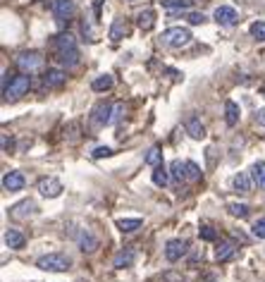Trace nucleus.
<instances>
[{
    "label": "nucleus",
    "instance_id": "f257e3e1",
    "mask_svg": "<svg viewBox=\"0 0 265 282\" xmlns=\"http://www.w3.org/2000/svg\"><path fill=\"white\" fill-rule=\"evenodd\" d=\"M70 266H72V259L67 253H60V251L46 253V256H41L36 261V268L46 270V273H65V270H70Z\"/></svg>",
    "mask_w": 265,
    "mask_h": 282
},
{
    "label": "nucleus",
    "instance_id": "f03ea898",
    "mask_svg": "<svg viewBox=\"0 0 265 282\" xmlns=\"http://www.w3.org/2000/svg\"><path fill=\"white\" fill-rule=\"evenodd\" d=\"M29 89H32V77H29V74H17V77H12V81L8 84V89H3V101L5 103L19 101Z\"/></svg>",
    "mask_w": 265,
    "mask_h": 282
},
{
    "label": "nucleus",
    "instance_id": "7ed1b4c3",
    "mask_svg": "<svg viewBox=\"0 0 265 282\" xmlns=\"http://www.w3.org/2000/svg\"><path fill=\"white\" fill-rule=\"evenodd\" d=\"M189 41H191V32L184 29V26H170V29H165L160 34V43L170 48H182L187 46Z\"/></svg>",
    "mask_w": 265,
    "mask_h": 282
},
{
    "label": "nucleus",
    "instance_id": "20e7f679",
    "mask_svg": "<svg viewBox=\"0 0 265 282\" xmlns=\"http://www.w3.org/2000/svg\"><path fill=\"white\" fill-rule=\"evenodd\" d=\"M15 65H17V70L22 72V74H34V72H39L41 67H43V55L36 53V50L19 53L15 58Z\"/></svg>",
    "mask_w": 265,
    "mask_h": 282
},
{
    "label": "nucleus",
    "instance_id": "39448f33",
    "mask_svg": "<svg viewBox=\"0 0 265 282\" xmlns=\"http://www.w3.org/2000/svg\"><path fill=\"white\" fill-rule=\"evenodd\" d=\"M189 251V244L184 239H170V242L165 244V259L170 261V263H177L187 256Z\"/></svg>",
    "mask_w": 265,
    "mask_h": 282
},
{
    "label": "nucleus",
    "instance_id": "423d86ee",
    "mask_svg": "<svg viewBox=\"0 0 265 282\" xmlns=\"http://www.w3.org/2000/svg\"><path fill=\"white\" fill-rule=\"evenodd\" d=\"M8 213H10V218L12 220H26L36 213V204H34L32 199H24V201H19V204L12 206Z\"/></svg>",
    "mask_w": 265,
    "mask_h": 282
},
{
    "label": "nucleus",
    "instance_id": "0eeeda50",
    "mask_svg": "<svg viewBox=\"0 0 265 282\" xmlns=\"http://www.w3.org/2000/svg\"><path fill=\"white\" fill-rule=\"evenodd\" d=\"M110 115H112V105H108V103H98V105L91 110V125L94 127L110 125Z\"/></svg>",
    "mask_w": 265,
    "mask_h": 282
},
{
    "label": "nucleus",
    "instance_id": "6e6552de",
    "mask_svg": "<svg viewBox=\"0 0 265 282\" xmlns=\"http://www.w3.org/2000/svg\"><path fill=\"white\" fill-rule=\"evenodd\" d=\"M67 81V74L57 67H48L46 74H43V87L46 89H60Z\"/></svg>",
    "mask_w": 265,
    "mask_h": 282
},
{
    "label": "nucleus",
    "instance_id": "1a4fd4ad",
    "mask_svg": "<svg viewBox=\"0 0 265 282\" xmlns=\"http://www.w3.org/2000/svg\"><path fill=\"white\" fill-rule=\"evenodd\" d=\"M39 191L41 196H46V199H55V196L63 194V184L55 180V177H43L39 182Z\"/></svg>",
    "mask_w": 265,
    "mask_h": 282
},
{
    "label": "nucleus",
    "instance_id": "9d476101",
    "mask_svg": "<svg viewBox=\"0 0 265 282\" xmlns=\"http://www.w3.org/2000/svg\"><path fill=\"white\" fill-rule=\"evenodd\" d=\"M215 22L222 24V26H234V24L239 22V15H237V10L229 8V5H220L215 10Z\"/></svg>",
    "mask_w": 265,
    "mask_h": 282
},
{
    "label": "nucleus",
    "instance_id": "9b49d317",
    "mask_svg": "<svg viewBox=\"0 0 265 282\" xmlns=\"http://www.w3.org/2000/svg\"><path fill=\"white\" fill-rule=\"evenodd\" d=\"M50 10H53V15L57 17V19H70L72 15H74V3L72 0H53V5H50Z\"/></svg>",
    "mask_w": 265,
    "mask_h": 282
},
{
    "label": "nucleus",
    "instance_id": "f8f14e48",
    "mask_svg": "<svg viewBox=\"0 0 265 282\" xmlns=\"http://www.w3.org/2000/svg\"><path fill=\"white\" fill-rule=\"evenodd\" d=\"M237 244L229 242V239H225V242L218 244V249H215V259L220 261V263H227V261H232L234 256H237Z\"/></svg>",
    "mask_w": 265,
    "mask_h": 282
},
{
    "label": "nucleus",
    "instance_id": "ddd939ff",
    "mask_svg": "<svg viewBox=\"0 0 265 282\" xmlns=\"http://www.w3.org/2000/svg\"><path fill=\"white\" fill-rule=\"evenodd\" d=\"M24 184H26V180H24V175L17 173V170L5 173V177H3V187H5V191H19V189H24Z\"/></svg>",
    "mask_w": 265,
    "mask_h": 282
},
{
    "label": "nucleus",
    "instance_id": "4468645a",
    "mask_svg": "<svg viewBox=\"0 0 265 282\" xmlns=\"http://www.w3.org/2000/svg\"><path fill=\"white\" fill-rule=\"evenodd\" d=\"M184 129H187V134L191 139H203V136H205V127H203V122L196 118V115H189V118L184 120Z\"/></svg>",
    "mask_w": 265,
    "mask_h": 282
},
{
    "label": "nucleus",
    "instance_id": "2eb2a0df",
    "mask_svg": "<svg viewBox=\"0 0 265 282\" xmlns=\"http://www.w3.org/2000/svg\"><path fill=\"white\" fill-rule=\"evenodd\" d=\"M55 58H57V63L65 65V67H74V65H79V48H65V50H57Z\"/></svg>",
    "mask_w": 265,
    "mask_h": 282
},
{
    "label": "nucleus",
    "instance_id": "dca6fc26",
    "mask_svg": "<svg viewBox=\"0 0 265 282\" xmlns=\"http://www.w3.org/2000/svg\"><path fill=\"white\" fill-rule=\"evenodd\" d=\"M134 259H136V251H134L132 246H125V249H122V251H120V253L115 256V259H112V266L122 270V268H129V266H132Z\"/></svg>",
    "mask_w": 265,
    "mask_h": 282
},
{
    "label": "nucleus",
    "instance_id": "f3484780",
    "mask_svg": "<svg viewBox=\"0 0 265 282\" xmlns=\"http://www.w3.org/2000/svg\"><path fill=\"white\" fill-rule=\"evenodd\" d=\"M251 184H253V177L249 173H237L232 180V187L239 191V194H249L251 191Z\"/></svg>",
    "mask_w": 265,
    "mask_h": 282
},
{
    "label": "nucleus",
    "instance_id": "a211bd4d",
    "mask_svg": "<svg viewBox=\"0 0 265 282\" xmlns=\"http://www.w3.org/2000/svg\"><path fill=\"white\" fill-rule=\"evenodd\" d=\"M153 24H156V12H153L151 8L141 10L139 15H136V26H139V29H143V32L153 29Z\"/></svg>",
    "mask_w": 265,
    "mask_h": 282
},
{
    "label": "nucleus",
    "instance_id": "6ab92c4d",
    "mask_svg": "<svg viewBox=\"0 0 265 282\" xmlns=\"http://www.w3.org/2000/svg\"><path fill=\"white\" fill-rule=\"evenodd\" d=\"M127 32H129V26H127L125 19H115V22H112V26H110L108 36H110V41H112V43H120V41L127 36Z\"/></svg>",
    "mask_w": 265,
    "mask_h": 282
},
{
    "label": "nucleus",
    "instance_id": "aec40b11",
    "mask_svg": "<svg viewBox=\"0 0 265 282\" xmlns=\"http://www.w3.org/2000/svg\"><path fill=\"white\" fill-rule=\"evenodd\" d=\"M79 249L84 251V253H91V251L98 249V239L89 230H81V235H79Z\"/></svg>",
    "mask_w": 265,
    "mask_h": 282
},
{
    "label": "nucleus",
    "instance_id": "412c9836",
    "mask_svg": "<svg viewBox=\"0 0 265 282\" xmlns=\"http://www.w3.org/2000/svg\"><path fill=\"white\" fill-rule=\"evenodd\" d=\"M53 48H55V53L65 50V48H77V41H74L72 34H57V36H53Z\"/></svg>",
    "mask_w": 265,
    "mask_h": 282
},
{
    "label": "nucleus",
    "instance_id": "4be33fe9",
    "mask_svg": "<svg viewBox=\"0 0 265 282\" xmlns=\"http://www.w3.org/2000/svg\"><path fill=\"white\" fill-rule=\"evenodd\" d=\"M24 242H26V237H24L19 230H8V232H5V244H8L10 249H22Z\"/></svg>",
    "mask_w": 265,
    "mask_h": 282
},
{
    "label": "nucleus",
    "instance_id": "5701e85b",
    "mask_svg": "<svg viewBox=\"0 0 265 282\" xmlns=\"http://www.w3.org/2000/svg\"><path fill=\"white\" fill-rule=\"evenodd\" d=\"M91 89H94L96 94H105V91L112 89V77H110V74H101V77H96L94 81H91Z\"/></svg>",
    "mask_w": 265,
    "mask_h": 282
},
{
    "label": "nucleus",
    "instance_id": "b1692460",
    "mask_svg": "<svg viewBox=\"0 0 265 282\" xmlns=\"http://www.w3.org/2000/svg\"><path fill=\"white\" fill-rule=\"evenodd\" d=\"M225 122L229 127H234L237 122H239V105L234 101H227L225 103Z\"/></svg>",
    "mask_w": 265,
    "mask_h": 282
},
{
    "label": "nucleus",
    "instance_id": "393cba45",
    "mask_svg": "<svg viewBox=\"0 0 265 282\" xmlns=\"http://www.w3.org/2000/svg\"><path fill=\"white\" fill-rule=\"evenodd\" d=\"M170 173H172V180L177 182V184L184 182V180H187V163H182V160H172Z\"/></svg>",
    "mask_w": 265,
    "mask_h": 282
},
{
    "label": "nucleus",
    "instance_id": "a878e982",
    "mask_svg": "<svg viewBox=\"0 0 265 282\" xmlns=\"http://www.w3.org/2000/svg\"><path fill=\"white\" fill-rule=\"evenodd\" d=\"M117 228H120V232H136V230L141 228V220L139 218H122V220H117Z\"/></svg>",
    "mask_w": 265,
    "mask_h": 282
},
{
    "label": "nucleus",
    "instance_id": "bb28decb",
    "mask_svg": "<svg viewBox=\"0 0 265 282\" xmlns=\"http://www.w3.org/2000/svg\"><path fill=\"white\" fill-rule=\"evenodd\" d=\"M227 211H229V215H234V218H249L251 215V208L246 204H227Z\"/></svg>",
    "mask_w": 265,
    "mask_h": 282
},
{
    "label": "nucleus",
    "instance_id": "cd10ccee",
    "mask_svg": "<svg viewBox=\"0 0 265 282\" xmlns=\"http://www.w3.org/2000/svg\"><path fill=\"white\" fill-rule=\"evenodd\" d=\"M251 173H253V182H256L260 189H265V160H260V163L253 165Z\"/></svg>",
    "mask_w": 265,
    "mask_h": 282
},
{
    "label": "nucleus",
    "instance_id": "c85d7f7f",
    "mask_svg": "<svg viewBox=\"0 0 265 282\" xmlns=\"http://www.w3.org/2000/svg\"><path fill=\"white\" fill-rule=\"evenodd\" d=\"M167 180H170L167 170H165L163 165H158L156 170H153V184H156V187H165V184H167Z\"/></svg>",
    "mask_w": 265,
    "mask_h": 282
},
{
    "label": "nucleus",
    "instance_id": "c756f323",
    "mask_svg": "<svg viewBox=\"0 0 265 282\" xmlns=\"http://www.w3.org/2000/svg\"><path fill=\"white\" fill-rule=\"evenodd\" d=\"M79 136H81V127H79V122H70V125L65 127V139L67 141H77Z\"/></svg>",
    "mask_w": 265,
    "mask_h": 282
},
{
    "label": "nucleus",
    "instance_id": "7c9ffc66",
    "mask_svg": "<svg viewBox=\"0 0 265 282\" xmlns=\"http://www.w3.org/2000/svg\"><path fill=\"white\" fill-rule=\"evenodd\" d=\"M160 5L167 10H184L191 5V0H160Z\"/></svg>",
    "mask_w": 265,
    "mask_h": 282
},
{
    "label": "nucleus",
    "instance_id": "2f4dec72",
    "mask_svg": "<svg viewBox=\"0 0 265 282\" xmlns=\"http://www.w3.org/2000/svg\"><path fill=\"white\" fill-rule=\"evenodd\" d=\"M146 163L153 165V167H158V165L163 163V153H160V149H158V146H153V149L149 151V156H146Z\"/></svg>",
    "mask_w": 265,
    "mask_h": 282
},
{
    "label": "nucleus",
    "instance_id": "473e14b6",
    "mask_svg": "<svg viewBox=\"0 0 265 282\" xmlns=\"http://www.w3.org/2000/svg\"><path fill=\"white\" fill-rule=\"evenodd\" d=\"M249 32L256 41H265V22H253Z\"/></svg>",
    "mask_w": 265,
    "mask_h": 282
},
{
    "label": "nucleus",
    "instance_id": "72a5a7b5",
    "mask_svg": "<svg viewBox=\"0 0 265 282\" xmlns=\"http://www.w3.org/2000/svg\"><path fill=\"white\" fill-rule=\"evenodd\" d=\"M122 118H125V103H115L112 105V115H110V125H117Z\"/></svg>",
    "mask_w": 265,
    "mask_h": 282
},
{
    "label": "nucleus",
    "instance_id": "f704fd0d",
    "mask_svg": "<svg viewBox=\"0 0 265 282\" xmlns=\"http://www.w3.org/2000/svg\"><path fill=\"white\" fill-rule=\"evenodd\" d=\"M198 237H201L203 242H215V239H218V235H215V230H213L211 225H201V230H198Z\"/></svg>",
    "mask_w": 265,
    "mask_h": 282
},
{
    "label": "nucleus",
    "instance_id": "c9c22d12",
    "mask_svg": "<svg viewBox=\"0 0 265 282\" xmlns=\"http://www.w3.org/2000/svg\"><path fill=\"white\" fill-rule=\"evenodd\" d=\"M251 232H253V237H258V239H265V218L256 220V225L251 228Z\"/></svg>",
    "mask_w": 265,
    "mask_h": 282
},
{
    "label": "nucleus",
    "instance_id": "e433bc0d",
    "mask_svg": "<svg viewBox=\"0 0 265 282\" xmlns=\"http://www.w3.org/2000/svg\"><path fill=\"white\" fill-rule=\"evenodd\" d=\"M187 177L189 180H201V170H198V165L196 163H187Z\"/></svg>",
    "mask_w": 265,
    "mask_h": 282
},
{
    "label": "nucleus",
    "instance_id": "4c0bfd02",
    "mask_svg": "<svg viewBox=\"0 0 265 282\" xmlns=\"http://www.w3.org/2000/svg\"><path fill=\"white\" fill-rule=\"evenodd\" d=\"M187 22L189 24H203V22H205V15H203V12H189Z\"/></svg>",
    "mask_w": 265,
    "mask_h": 282
},
{
    "label": "nucleus",
    "instance_id": "58836bf2",
    "mask_svg": "<svg viewBox=\"0 0 265 282\" xmlns=\"http://www.w3.org/2000/svg\"><path fill=\"white\" fill-rule=\"evenodd\" d=\"M91 156L94 158H108V156H112V149H110V146H98V149H94Z\"/></svg>",
    "mask_w": 265,
    "mask_h": 282
},
{
    "label": "nucleus",
    "instance_id": "ea45409f",
    "mask_svg": "<svg viewBox=\"0 0 265 282\" xmlns=\"http://www.w3.org/2000/svg\"><path fill=\"white\" fill-rule=\"evenodd\" d=\"M81 29H84L86 39H89V41H96V36H94V29H91V24H89V22H81Z\"/></svg>",
    "mask_w": 265,
    "mask_h": 282
},
{
    "label": "nucleus",
    "instance_id": "a19ab883",
    "mask_svg": "<svg viewBox=\"0 0 265 282\" xmlns=\"http://www.w3.org/2000/svg\"><path fill=\"white\" fill-rule=\"evenodd\" d=\"M3 151H5V153L12 151V139H10L8 134H3Z\"/></svg>",
    "mask_w": 265,
    "mask_h": 282
},
{
    "label": "nucleus",
    "instance_id": "79ce46f5",
    "mask_svg": "<svg viewBox=\"0 0 265 282\" xmlns=\"http://www.w3.org/2000/svg\"><path fill=\"white\" fill-rule=\"evenodd\" d=\"M256 122H258V125H260V127H265V108H260V110H258V115H256Z\"/></svg>",
    "mask_w": 265,
    "mask_h": 282
},
{
    "label": "nucleus",
    "instance_id": "37998d69",
    "mask_svg": "<svg viewBox=\"0 0 265 282\" xmlns=\"http://www.w3.org/2000/svg\"><path fill=\"white\" fill-rule=\"evenodd\" d=\"M129 3H134V0H129Z\"/></svg>",
    "mask_w": 265,
    "mask_h": 282
}]
</instances>
